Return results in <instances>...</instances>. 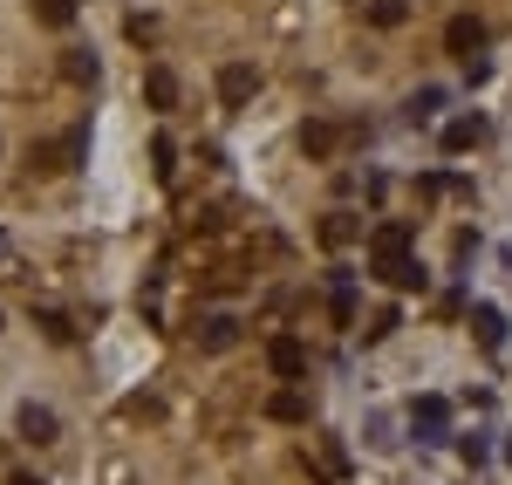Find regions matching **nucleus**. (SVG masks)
I'll list each match as a JSON object with an SVG mask.
<instances>
[{"label": "nucleus", "mask_w": 512, "mask_h": 485, "mask_svg": "<svg viewBox=\"0 0 512 485\" xmlns=\"http://www.w3.org/2000/svg\"><path fill=\"white\" fill-rule=\"evenodd\" d=\"M410 226L403 219H390V226H376L369 233V253H376V281H390V287H424V267L410 260Z\"/></svg>", "instance_id": "f257e3e1"}, {"label": "nucleus", "mask_w": 512, "mask_h": 485, "mask_svg": "<svg viewBox=\"0 0 512 485\" xmlns=\"http://www.w3.org/2000/svg\"><path fill=\"white\" fill-rule=\"evenodd\" d=\"M89 158V130H69L55 144H28V171H76Z\"/></svg>", "instance_id": "f03ea898"}, {"label": "nucleus", "mask_w": 512, "mask_h": 485, "mask_svg": "<svg viewBox=\"0 0 512 485\" xmlns=\"http://www.w3.org/2000/svg\"><path fill=\"white\" fill-rule=\"evenodd\" d=\"M253 96H260V69H253V62H226V69H219V103L239 110V103H253Z\"/></svg>", "instance_id": "7ed1b4c3"}, {"label": "nucleus", "mask_w": 512, "mask_h": 485, "mask_svg": "<svg viewBox=\"0 0 512 485\" xmlns=\"http://www.w3.org/2000/svg\"><path fill=\"white\" fill-rule=\"evenodd\" d=\"M444 48H451L458 62H472L478 48H485V21H478V14H451V21H444Z\"/></svg>", "instance_id": "20e7f679"}, {"label": "nucleus", "mask_w": 512, "mask_h": 485, "mask_svg": "<svg viewBox=\"0 0 512 485\" xmlns=\"http://www.w3.org/2000/svg\"><path fill=\"white\" fill-rule=\"evenodd\" d=\"M267 369L287 376V383L308 376V342H301V335H274V342H267Z\"/></svg>", "instance_id": "39448f33"}, {"label": "nucleus", "mask_w": 512, "mask_h": 485, "mask_svg": "<svg viewBox=\"0 0 512 485\" xmlns=\"http://www.w3.org/2000/svg\"><path fill=\"white\" fill-rule=\"evenodd\" d=\"M410 424H417V438H444L451 431V404L444 397H417L410 404Z\"/></svg>", "instance_id": "423d86ee"}, {"label": "nucleus", "mask_w": 512, "mask_h": 485, "mask_svg": "<svg viewBox=\"0 0 512 485\" xmlns=\"http://www.w3.org/2000/svg\"><path fill=\"white\" fill-rule=\"evenodd\" d=\"M342 144H349V130H342V123H308V130H301V151H308V158H335V151H342Z\"/></svg>", "instance_id": "0eeeda50"}, {"label": "nucleus", "mask_w": 512, "mask_h": 485, "mask_svg": "<svg viewBox=\"0 0 512 485\" xmlns=\"http://www.w3.org/2000/svg\"><path fill=\"white\" fill-rule=\"evenodd\" d=\"M14 424H21V438H28V445H55V431H62L48 404H21V417H14Z\"/></svg>", "instance_id": "6e6552de"}, {"label": "nucleus", "mask_w": 512, "mask_h": 485, "mask_svg": "<svg viewBox=\"0 0 512 485\" xmlns=\"http://www.w3.org/2000/svg\"><path fill=\"white\" fill-rule=\"evenodd\" d=\"M267 417H274V424H308V397H301V390H274V397H267Z\"/></svg>", "instance_id": "1a4fd4ad"}, {"label": "nucleus", "mask_w": 512, "mask_h": 485, "mask_svg": "<svg viewBox=\"0 0 512 485\" xmlns=\"http://www.w3.org/2000/svg\"><path fill=\"white\" fill-rule=\"evenodd\" d=\"M144 96H151V110H178V76L158 62V69L144 76Z\"/></svg>", "instance_id": "9d476101"}, {"label": "nucleus", "mask_w": 512, "mask_h": 485, "mask_svg": "<svg viewBox=\"0 0 512 485\" xmlns=\"http://www.w3.org/2000/svg\"><path fill=\"white\" fill-rule=\"evenodd\" d=\"M478 137H485V117H458V123H444V151L458 158V151H472Z\"/></svg>", "instance_id": "9b49d317"}, {"label": "nucleus", "mask_w": 512, "mask_h": 485, "mask_svg": "<svg viewBox=\"0 0 512 485\" xmlns=\"http://www.w3.org/2000/svg\"><path fill=\"white\" fill-rule=\"evenodd\" d=\"M198 342H205V349H233L239 322H233V315H205V322H198Z\"/></svg>", "instance_id": "f8f14e48"}, {"label": "nucleus", "mask_w": 512, "mask_h": 485, "mask_svg": "<svg viewBox=\"0 0 512 485\" xmlns=\"http://www.w3.org/2000/svg\"><path fill=\"white\" fill-rule=\"evenodd\" d=\"M472 335H478V349H499L506 342V315L499 308H472Z\"/></svg>", "instance_id": "ddd939ff"}, {"label": "nucleus", "mask_w": 512, "mask_h": 485, "mask_svg": "<svg viewBox=\"0 0 512 485\" xmlns=\"http://www.w3.org/2000/svg\"><path fill=\"white\" fill-rule=\"evenodd\" d=\"M355 233H362V219H355V212H328V219H321V246H349Z\"/></svg>", "instance_id": "4468645a"}, {"label": "nucleus", "mask_w": 512, "mask_h": 485, "mask_svg": "<svg viewBox=\"0 0 512 485\" xmlns=\"http://www.w3.org/2000/svg\"><path fill=\"white\" fill-rule=\"evenodd\" d=\"M35 328L48 335V342H76V322H69L62 308H41V315H35Z\"/></svg>", "instance_id": "2eb2a0df"}, {"label": "nucleus", "mask_w": 512, "mask_h": 485, "mask_svg": "<svg viewBox=\"0 0 512 485\" xmlns=\"http://www.w3.org/2000/svg\"><path fill=\"white\" fill-rule=\"evenodd\" d=\"M35 21H48V28H76V0H35Z\"/></svg>", "instance_id": "dca6fc26"}, {"label": "nucleus", "mask_w": 512, "mask_h": 485, "mask_svg": "<svg viewBox=\"0 0 512 485\" xmlns=\"http://www.w3.org/2000/svg\"><path fill=\"white\" fill-rule=\"evenodd\" d=\"M369 21L376 28H403L410 21V0H369Z\"/></svg>", "instance_id": "f3484780"}, {"label": "nucleus", "mask_w": 512, "mask_h": 485, "mask_svg": "<svg viewBox=\"0 0 512 485\" xmlns=\"http://www.w3.org/2000/svg\"><path fill=\"white\" fill-rule=\"evenodd\" d=\"M62 76H69V82H96L103 69H96V55H89V48H69V62H62Z\"/></svg>", "instance_id": "a211bd4d"}, {"label": "nucleus", "mask_w": 512, "mask_h": 485, "mask_svg": "<svg viewBox=\"0 0 512 485\" xmlns=\"http://www.w3.org/2000/svg\"><path fill=\"white\" fill-rule=\"evenodd\" d=\"M437 103H444V89H424V96H410V117H431Z\"/></svg>", "instance_id": "6ab92c4d"}, {"label": "nucleus", "mask_w": 512, "mask_h": 485, "mask_svg": "<svg viewBox=\"0 0 512 485\" xmlns=\"http://www.w3.org/2000/svg\"><path fill=\"white\" fill-rule=\"evenodd\" d=\"M7 485H48V479H35V472H14V479H7Z\"/></svg>", "instance_id": "aec40b11"}, {"label": "nucleus", "mask_w": 512, "mask_h": 485, "mask_svg": "<svg viewBox=\"0 0 512 485\" xmlns=\"http://www.w3.org/2000/svg\"><path fill=\"white\" fill-rule=\"evenodd\" d=\"M506 458H512V438H506Z\"/></svg>", "instance_id": "412c9836"}]
</instances>
